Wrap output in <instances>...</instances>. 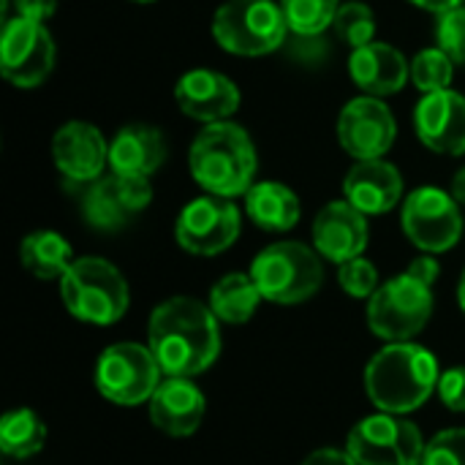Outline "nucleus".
I'll return each instance as SVG.
<instances>
[{"mask_svg": "<svg viewBox=\"0 0 465 465\" xmlns=\"http://www.w3.org/2000/svg\"><path fill=\"white\" fill-rule=\"evenodd\" d=\"M289 22L275 0H226L213 16V38L240 57H262L283 46Z\"/></svg>", "mask_w": 465, "mask_h": 465, "instance_id": "obj_6", "label": "nucleus"}, {"mask_svg": "<svg viewBox=\"0 0 465 465\" xmlns=\"http://www.w3.org/2000/svg\"><path fill=\"white\" fill-rule=\"evenodd\" d=\"M262 292L251 272H229L210 289V311L223 324H245L262 302Z\"/></svg>", "mask_w": 465, "mask_h": 465, "instance_id": "obj_25", "label": "nucleus"}, {"mask_svg": "<svg viewBox=\"0 0 465 465\" xmlns=\"http://www.w3.org/2000/svg\"><path fill=\"white\" fill-rule=\"evenodd\" d=\"M311 234H313V248L322 253V259L332 264H343L365 253L371 240L368 215L360 213L346 199H338L319 210Z\"/></svg>", "mask_w": 465, "mask_h": 465, "instance_id": "obj_17", "label": "nucleus"}, {"mask_svg": "<svg viewBox=\"0 0 465 465\" xmlns=\"http://www.w3.org/2000/svg\"><path fill=\"white\" fill-rule=\"evenodd\" d=\"M406 272H411V275H414V278H420L422 283L433 286V283L439 281L441 267H439V262H436V256H433V253H425V256H417V259L406 267Z\"/></svg>", "mask_w": 465, "mask_h": 465, "instance_id": "obj_35", "label": "nucleus"}, {"mask_svg": "<svg viewBox=\"0 0 465 465\" xmlns=\"http://www.w3.org/2000/svg\"><path fill=\"white\" fill-rule=\"evenodd\" d=\"M302 465H357V460L346 452V450H332V447H324V450H316L311 452Z\"/></svg>", "mask_w": 465, "mask_h": 465, "instance_id": "obj_36", "label": "nucleus"}, {"mask_svg": "<svg viewBox=\"0 0 465 465\" xmlns=\"http://www.w3.org/2000/svg\"><path fill=\"white\" fill-rule=\"evenodd\" d=\"M338 283L354 300H371L376 294V289L381 286L376 264L368 262L365 256H357L351 262L338 264Z\"/></svg>", "mask_w": 465, "mask_h": 465, "instance_id": "obj_30", "label": "nucleus"}, {"mask_svg": "<svg viewBox=\"0 0 465 465\" xmlns=\"http://www.w3.org/2000/svg\"><path fill=\"white\" fill-rule=\"evenodd\" d=\"M422 465H465V428H447L425 444Z\"/></svg>", "mask_w": 465, "mask_h": 465, "instance_id": "obj_32", "label": "nucleus"}, {"mask_svg": "<svg viewBox=\"0 0 465 465\" xmlns=\"http://www.w3.org/2000/svg\"><path fill=\"white\" fill-rule=\"evenodd\" d=\"M16 16L33 19V22H46L57 11V0H11Z\"/></svg>", "mask_w": 465, "mask_h": 465, "instance_id": "obj_34", "label": "nucleus"}, {"mask_svg": "<svg viewBox=\"0 0 465 465\" xmlns=\"http://www.w3.org/2000/svg\"><path fill=\"white\" fill-rule=\"evenodd\" d=\"M147 411H150V422L161 433L172 439H188L202 428L207 414V401L204 392L191 379L166 376L155 390V395L150 398Z\"/></svg>", "mask_w": 465, "mask_h": 465, "instance_id": "obj_19", "label": "nucleus"}, {"mask_svg": "<svg viewBox=\"0 0 465 465\" xmlns=\"http://www.w3.org/2000/svg\"><path fill=\"white\" fill-rule=\"evenodd\" d=\"M420 142L439 155L465 153V95L455 90L425 93L414 109Z\"/></svg>", "mask_w": 465, "mask_h": 465, "instance_id": "obj_18", "label": "nucleus"}, {"mask_svg": "<svg viewBox=\"0 0 465 465\" xmlns=\"http://www.w3.org/2000/svg\"><path fill=\"white\" fill-rule=\"evenodd\" d=\"M401 226L409 242L425 253H447L463 237L460 202L436 185H422L411 191L401 210Z\"/></svg>", "mask_w": 465, "mask_h": 465, "instance_id": "obj_10", "label": "nucleus"}, {"mask_svg": "<svg viewBox=\"0 0 465 465\" xmlns=\"http://www.w3.org/2000/svg\"><path fill=\"white\" fill-rule=\"evenodd\" d=\"M46 444V425L33 409H14L0 420V452L14 460L35 458Z\"/></svg>", "mask_w": 465, "mask_h": 465, "instance_id": "obj_26", "label": "nucleus"}, {"mask_svg": "<svg viewBox=\"0 0 465 465\" xmlns=\"http://www.w3.org/2000/svg\"><path fill=\"white\" fill-rule=\"evenodd\" d=\"M52 158L63 177L90 185L104 177L109 163V144L93 123L71 120L54 131Z\"/></svg>", "mask_w": 465, "mask_h": 465, "instance_id": "obj_16", "label": "nucleus"}, {"mask_svg": "<svg viewBox=\"0 0 465 465\" xmlns=\"http://www.w3.org/2000/svg\"><path fill=\"white\" fill-rule=\"evenodd\" d=\"M289 30L300 38H316L332 27L341 0H281Z\"/></svg>", "mask_w": 465, "mask_h": 465, "instance_id": "obj_27", "label": "nucleus"}, {"mask_svg": "<svg viewBox=\"0 0 465 465\" xmlns=\"http://www.w3.org/2000/svg\"><path fill=\"white\" fill-rule=\"evenodd\" d=\"M153 202L147 177L109 174L87 185L82 196V218L98 232H117Z\"/></svg>", "mask_w": 465, "mask_h": 465, "instance_id": "obj_14", "label": "nucleus"}, {"mask_svg": "<svg viewBox=\"0 0 465 465\" xmlns=\"http://www.w3.org/2000/svg\"><path fill=\"white\" fill-rule=\"evenodd\" d=\"M210 305L193 297L163 300L147 322V346L163 376L193 379L221 357V327Z\"/></svg>", "mask_w": 465, "mask_h": 465, "instance_id": "obj_1", "label": "nucleus"}, {"mask_svg": "<svg viewBox=\"0 0 465 465\" xmlns=\"http://www.w3.org/2000/svg\"><path fill=\"white\" fill-rule=\"evenodd\" d=\"M439 398L450 411L465 414V368H450L441 373Z\"/></svg>", "mask_w": 465, "mask_h": 465, "instance_id": "obj_33", "label": "nucleus"}, {"mask_svg": "<svg viewBox=\"0 0 465 465\" xmlns=\"http://www.w3.org/2000/svg\"><path fill=\"white\" fill-rule=\"evenodd\" d=\"M436 44L444 49L458 65L465 63V5L436 14Z\"/></svg>", "mask_w": 465, "mask_h": 465, "instance_id": "obj_31", "label": "nucleus"}, {"mask_svg": "<svg viewBox=\"0 0 465 465\" xmlns=\"http://www.w3.org/2000/svg\"><path fill=\"white\" fill-rule=\"evenodd\" d=\"M458 302H460V311L465 313V270L463 278H460V286H458Z\"/></svg>", "mask_w": 465, "mask_h": 465, "instance_id": "obj_39", "label": "nucleus"}, {"mask_svg": "<svg viewBox=\"0 0 465 465\" xmlns=\"http://www.w3.org/2000/svg\"><path fill=\"white\" fill-rule=\"evenodd\" d=\"M163 379L155 354L142 343H114L104 349L95 362V387L101 398L125 409L150 403Z\"/></svg>", "mask_w": 465, "mask_h": 465, "instance_id": "obj_8", "label": "nucleus"}, {"mask_svg": "<svg viewBox=\"0 0 465 465\" xmlns=\"http://www.w3.org/2000/svg\"><path fill=\"white\" fill-rule=\"evenodd\" d=\"M343 199L365 215H384L403 199V177L384 158L357 161L343 177Z\"/></svg>", "mask_w": 465, "mask_h": 465, "instance_id": "obj_21", "label": "nucleus"}, {"mask_svg": "<svg viewBox=\"0 0 465 465\" xmlns=\"http://www.w3.org/2000/svg\"><path fill=\"white\" fill-rule=\"evenodd\" d=\"M455 65L458 63L444 49L428 46V49L417 52V57L411 60V82L422 95L450 90V84L455 79Z\"/></svg>", "mask_w": 465, "mask_h": 465, "instance_id": "obj_28", "label": "nucleus"}, {"mask_svg": "<svg viewBox=\"0 0 465 465\" xmlns=\"http://www.w3.org/2000/svg\"><path fill=\"white\" fill-rule=\"evenodd\" d=\"M425 444L422 430L411 420L379 411L351 428L346 452L357 465H422Z\"/></svg>", "mask_w": 465, "mask_h": 465, "instance_id": "obj_9", "label": "nucleus"}, {"mask_svg": "<svg viewBox=\"0 0 465 465\" xmlns=\"http://www.w3.org/2000/svg\"><path fill=\"white\" fill-rule=\"evenodd\" d=\"M398 123L392 109L376 95L351 98L338 114V142L354 161L384 158L395 144Z\"/></svg>", "mask_w": 465, "mask_h": 465, "instance_id": "obj_13", "label": "nucleus"}, {"mask_svg": "<svg viewBox=\"0 0 465 465\" xmlns=\"http://www.w3.org/2000/svg\"><path fill=\"white\" fill-rule=\"evenodd\" d=\"M54 68V41L44 22L11 16L0 35V71L14 87L33 90Z\"/></svg>", "mask_w": 465, "mask_h": 465, "instance_id": "obj_12", "label": "nucleus"}, {"mask_svg": "<svg viewBox=\"0 0 465 465\" xmlns=\"http://www.w3.org/2000/svg\"><path fill=\"white\" fill-rule=\"evenodd\" d=\"M248 272L267 302L300 305L319 294L324 283V259L305 242L283 240L267 245Z\"/></svg>", "mask_w": 465, "mask_h": 465, "instance_id": "obj_5", "label": "nucleus"}, {"mask_svg": "<svg viewBox=\"0 0 465 465\" xmlns=\"http://www.w3.org/2000/svg\"><path fill=\"white\" fill-rule=\"evenodd\" d=\"M332 30L346 46L360 49V46L371 44L376 35V14L368 3H360V0L341 3L335 22H332Z\"/></svg>", "mask_w": 465, "mask_h": 465, "instance_id": "obj_29", "label": "nucleus"}, {"mask_svg": "<svg viewBox=\"0 0 465 465\" xmlns=\"http://www.w3.org/2000/svg\"><path fill=\"white\" fill-rule=\"evenodd\" d=\"M166 161V139L153 125H125L109 142V169L123 177H153Z\"/></svg>", "mask_w": 465, "mask_h": 465, "instance_id": "obj_22", "label": "nucleus"}, {"mask_svg": "<svg viewBox=\"0 0 465 465\" xmlns=\"http://www.w3.org/2000/svg\"><path fill=\"white\" fill-rule=\"evenodd\" d=\"M439 360L430 349L403 341L387 343L365 365V395L379 411L411 414L422 409L439 390Z\"/></svg>", "mask_w": 465, "mask_h": 465, "instance_id": "obj_2", "label": "nucleus"}, {"mask_svg": "<svg viewBox=\"0 0 465 465\" xmlns=\"http://www.w3.org/2000/svg\"><path fill=\"white\" fill-rule=\"evenodd\" d=\"M19 262L38 281H60L74 264V251L63 234L41 229L22 240Z\"/></svg>", "mask_w": 465, "mask_h": 465, "instance_id": "obj_24", "label": "nucleus"}, {"mask_svg": "<svg viewBox=\"0 0 465 465\" xmlns=\"http://www.w3.org/2000/svg\"><path fill=\"white\" fill-rule=\"evenodd\" d=\"M245 215L264 232H289L300 223V196L275 180L253 183L245 193Z\"/></svg>", "mask_w": 465, "mask_h": 465, "instance_id": "obj_23", "label": "nucleus"}, {"mask_svg": "<svg viewBox=\"0 0 465 465\" xmlns=\"http://www.w3.org/2000/svg\"><path fill=\"white\" fill-rule=\"evenodd\" d=\"M242 232L240 207L223 196H196L183 207L174 223L177 245L191 256H218L229 251Z\"/></svg>", "mask_w": 465, "mask_h": 465, "instance_id": "obj_11", "label": "nucleus"}, {"mask_svg": "<svg viewBox=\"0 0 465 465\" xmlns=\"http://www.w3.org/2000/svg\"><path fill=\"white\" fill-rule=\"evenodd\" d=\"M349 76L365 95H395L411 79V63L401 49L384 41H371L360 49H351Z\"/></svg>", "mask_w": 465, "mask_h": 465, "instance_id": "obj_20", "label": "nucleus"}, {"mask_svg": "<svg viewBox=\"0 0 465 465\" xmlns=\"http://www.w3.org/2000/svg\"><path fill=\"white\" fill-rule=\"evenodd\" d=\"M450 193H452V196H455V199H458L460 204H465V166H463V169H458V172H455Z\"/></svg>", "mask_w": 465, "mask_h": 465, "instance_id": "obj_38", "label": "nucleus"}, {"mask_svg": "<svg viewBox=\"0 0 465 465\" xmlns=\"http://www.w3.org/2000/svg\"><path fill=\"white\" fill-rule=\"evenodd\" d=\"M433 316V286L411 272L381 283L368 300V327L384 343L414 341Z\"/></svg>", "mask_w": 465, "mask_h": 465, "instance_id": "obj_7", "label": "nucleus"}, {"mask_svg": "<svg viewBox=\"0 0 465 465\" xmlns=\"http://www.w3.org/2000/svg\"><path fill=\"white\" fill-rule=\"evenodd\" d=\"M188 169L204 193L223 199L245 196L259 169L256 144L237 123H210L191 142Z\"/></svg>", "mask_w": 465, "mask_h": 465, "instance_id": "obj_3", "label": "nucleus"}, {"mask_svg": "<svg viewBox=\"0 0 465 465\" xmlns=\"http://www.w3.org/2000/svg\"><path fill=\"white\" fill-rule=\"evenodd\" d=\"M60 300L76 322L109 327L125 316L131 289L112 262L101 256H82L74 259L68 272L60 278Z\"/></svg>", "mask_w": 465, "mask_h": 465, "instance_id": "obj_4", "label": "nucleus"}, {"mask_svg": "<svg viewBox=\"0 0 465 465\" xmlns=\"http://www.w3.org/2000/svg\"><path fill=\"white\" fill-rule=\"evenodd\" d=\"M411 5L422 8V11H430V14H444L450 8H458V5H465V0H409Z\"/></svg>", "mask_w": 465, "mask_h": 465, "instance_id": "obj_37", "label": "nucleus"}, {"mask_svg": "<svg viewBox=\"0 0 465 465\" xmlns=\"http://www.w3.org/2000/svg\"><path fill=\"white\" fill-rule=\"evenodd\" d=\"M131 3H139V5H150V3H155V0H131Z\"/></svg>", "mask_w": 465, "mask_h": 465, "instance_id": "obj_40", "label": "nucleus"}, {"mask_svg": "<svg viewBox=\"0 0 465 465\" xmlns=\"http://www.w3.org/2000/svg\"><path fill=\"white\" fill-rule=\"evenodd\" d=\"M174 101L185 117L210 125V123L229 120L240 109L242 95H240V87L226 74H218L210 68H193L177 79Z\"/></svg>", "mask_w": 465, "mask_h": 465, "instance_id": "obj_15", "label": "nucleus"}]
</instances>
